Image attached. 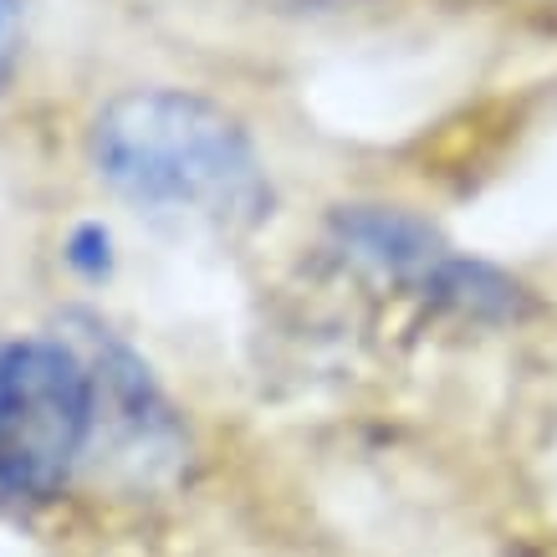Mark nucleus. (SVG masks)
Segmentation results:
<instances>
[{
  "label": "nucleus",
  "instance_id": "obj_2",
  "mask_svg": "<svg viewBox=\"0 0 557 557\" xmlns=\"http://www.w3.org/2000/svg\"><path fill=\"white\" fill-rule=\"evenodd\" d=\"M113 430V373L62 338L0 343V502H57Z\"/></svg>",
  "mask_w": 557,
  "mask_h": 557
},
{
  "label": "nucleus",
  "instance_id": "obj_1",
  "mask_svg": "<svg viewBox=\"0 0 557 557\" xmlns=\"http://www.w3.org/2000/svg\"><path fill=\"white\" fill-rule=\"evenodd\" d=\"M98 180L134 210L240 231L271 205L267 159L220 102L185 87H128L87 134Z\"/></svg>",
  "mask_w": 557,
  "mask_h": 557
},
{
  "label": "nucleus",
  "instance_id": "obj_4",
  "mask_svg": "<svg viewBox=\"0 0 557 557\" xmlns=\"http://www.w3.org/2000/svg\"><path fill=\"white\" fill-rule=\"evenodd\" d=\"M21 47V0H0V77L11 72Z\"/></svg>",
  "mask_w": 557,
  "mask_h": 557
},
{
  "label": "nucleus",
  "instance_id": "obj_3",
  "mask_svg": "<svg viewBox=\"0 0 557 557\" xmlns=\"http://www.w3.org/2000/svg\"><path fill=\"white\" fill-rule=\"evenodd\" d=\"M338 246L354 256L363 271H373L388 287H405L424 302L440 307H466V312H486V307L507 302V287L456 256L445 240H435L420 220L399 215V210H354L338 220Z\"/></svg>",
  "mask_w": 557,
  "mask_h": 557
}]
</instances>
